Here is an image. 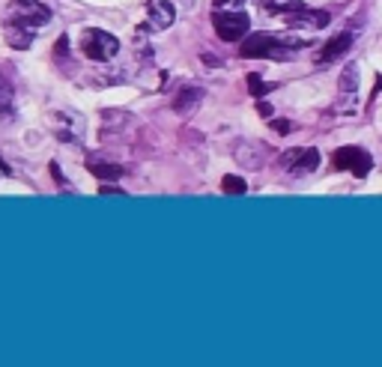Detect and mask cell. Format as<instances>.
I'll list each match as a JSON object with an SVG mask.
<instances>
[{"label": "cell", "instance_id": "6da1fadb", "mask_svg": "<svg viewBox=\"0 0 382 367\" xmlns=\"http://www.w3.org/2000/svg\"><path fill=\"white\" fill-rule=\"evenodd\" d=\"M81 51H84L87 60L108 63L120 54V39L111 36L108 30H99V27H87V30L81 33Z\"/></svg>", "mask_w": 382, "mask_h": 367}, {"label": "cell", "instance_id": "7a4b0ae2", "mask_svg": "<svg viewBox=\"0 0 382 367\" xmlns=\"http://www.w3.org/2000/svg\"><path fill=\"white\" fill-rule=\"evenodd\" d=\"M239 54L245 60H257V57H275V60H284L287 57V48L281 42V36H272V33H254L242 42Z\"/></svg>", "mask_w": 382, "mask_h": 367}, {"label": "cell", "instance_id": "3957f363", "mask_svg": "<svg viewBox=\"0 0 382 367\" xmlns=\"http://www.w3.org/2000/svg\"><path fill=\"white\" fill-rule=\"evenodd\" d=\"M332 165H334V170H350L356 179H365L370 174V167H374V158L361 147H341L332 156Z\"/></svg>", "mask_w": 382, "mask_h": 367}, {"label": "cell", "instance_id": "277c9868", "mask_svg": "<svg viewBox=\"0 0 382 367\" xmlns=\"http://www.w3.org/2000/svg\"><path fill=\"white\" fill-rule=\"evenodd\" d=\"M212 27L218 33V39L224 42H239L248 36V15L245 12H224V9H218V12H212Z\"/></svg>", "mask_w": 382, "mask_h": 367}, {"label": "cell", "instance_id": "5b68a950", "mask_svg": "<svg viewBox=\"0 0 382 367\" xmlns=\"http://www.w3.org/2000/svg\"><path fill=\"white\" fill-rule=\"evenodd\" d=\"M36 30H39V24H33V21H27V18L12 15L6 21V42L12 45V48H18V51H27L33 45Z\"/></svg>", "mask_w": 382, "mask_h": 367}, {"label": "cell", "instance_id": "8992f818", "mask_svg": "<svg viewBox=\"0 0 382 367\" xmlns=\"http://www.w3.org/2000/svg\"><path fill=\"white\" fill-rule=\"evenodd\" d=\"M51 129L60 140L66 143H81V134H84V123H81L78 114H54L51 116Z\"/></svg>", "mask_w": 382, "mask_h": 367}, {"label": "cell", "instance_id": "52a82bcc", "mask_svg": "<svg viewBox=\"0 0 382 367\" xmlns=\"http://www.w3.org/2000/svg\"><path fill=\"white\" fill-rule=\"evenodd\" d=\"M177 21V9L170 0H152L150 3V21L141 24L147 27V30H165V27H170Z\"/></svg>", "mask_w": 382, "mask_h": 367}, {"label": "cell", "instance_id": "ba28073f", "mask_svg": "<svg viewBox=\"0 0 382 367\" xmlns=\"http://www.w3.org/2000/svg\"><path fill=\"white\" fill-rule=\"evenodd\" d=\"M290 27H302V30H320V27L329 24V12L323 9H296V12L287 15Z\"/></svg>", "mask_w": 382, "mask_h": 367}, {"label": "cell", "instance_id": "9c48e42d", "mask_svg": "<svg viewBox=\"0 0 382 367\" xmlns=\"http://www.w3.org/2000/svg\"><path fill=\"white\" fill-rule=\"evenodd\" d=\"M12 15L18 18H27V21H33V24H45L51 18V9L48 6H42V3H36V0H12Z\"/></svg>", "mask_w": 382, "mask_h": 367}, {"label": "cell", "instance_id": "30bf717a", "mask_svg": "<svg viewBox=\"0 0 382 367\" xmlns=\"http://www.w3.org/2000/svg\"><path fill=\"white\" fill-rule=\"evenodd\" d=\"M352 30L347 33H341V36H334L332 42H325V48L320 51V63H334V60H341V57H347V51L352 48Z\"/></svg>", "mask_w": 382, "mask_h": 367}, {"label": "cell", "instance_id": "8fae6325", "mask_svg": "<svg viewBox=\"0 0 382 367\" xmlns=\"http://www.w3.org/2000/svg\"><path fill=\"white\" fill-rule=\"evenodd\" d=\"M200 96H203V90H200V87H183V90H179V96L174 98V111L188 116L191 111H197Z\"/></svg>", "mask_w": 382, "mask_h": 367}, {"label": "cell", "instance_id": "7c38bea8", "mask_svg": "<svg viewBox=\"0 0 382 367\" xmlns=\"http://www.w3.org/2000/svg\"><path fill=\"white\" fill-rule=\"evenodd\" d=\"M316 165H320V152L311 147V149H302V152H299L296 161L290 165V170H293L296 176H305V174H311V170H316Z\"/></svg>", "mask_w": 382, "mask_h": 367}, {"label": "cell", "instance_id": "4fadbf2b", "mask_svg": "<svg viewBox=\"0 0 382 367\" xmlns=\"http://www.w3.org/2000/svg\"><path fill=\"white\" fill-rule=\"evenodd\" d=\"M90 174L102 182H114V179L123 176V167L120 165H108V161H90Z\"/></svg>", "mask_w": 382, "mask_h": 367}, {"label": "cell", "instance_id": "5bb4252c", "mask_svg": "<svg viewBox=\"0 0 382 367\" xmlns=\"http://www.w3.org/2000/svg\"><path fill=\"white\" fill-rule=\"evenodd\" d=\"M263 9L272 15H290L296 9H302V0H263Z\"/></svg>", "mask_w": 382, "mask_h": 367}, {"label": "cell", "instance_id": "9a60e30c", "mask_svg": "<svg viewBox=\"0 0 382 367\" xmlns=\"http://www.w3.org/2000/svg\"><path fill=\"white\" fill-rule=\"evenodd\" d=\"M221 191L224 194H245V191H248V182H245V179L242 176H236V174H227L224 179H221Z\"/></svg>", "mask_w": 382, "mask_h": 367}, {"label": "cell", "instance_id": "2e32d148", "mask_svg": "<svg viewBox=\"0 0 382 367\" xmlns=\"http://www.w3.org/2000/svg\"><path fill=\"white\" fill-rule=\"evenodd\" d=\"M341 90H343V93L359 90V63H350V66L341 72Z\"/></svg>", "mask_w": 382, "mask_h": 367}, {"label": "cell", "instance_id": "e0dca14e", "mask_svg": "<svg viewBox=\"0 0 382 367\" xmlns=\"http://www.w3.org/2000/svg\"><path fill=\"white\" fill-rule=\"evenodd\" d=\"M248 90H251L254 98H263V96L269 93V90H275V84H266V81H263L257 72H251V75H248Z\"/></svg>", "mask_w": 382, "mask_h": 367}, {"label": "cell", "instance_id": "ac0fdd59", "mask_svg": "<svg viewBox=\"0 0 382 367\" xmlns=\"http://www.w3.org/2000/svg\"><path fill=\"white\" fill-rule=\"evenodd\" d=\"M12 96H15V90L9 84V78L0 75V114H6L12 107Z\"/></svg>", "mask_w": 382, "mask_h": 367}, {"label": "cell", "instance_id": "d6986e66", "mask_svg": "<svg viewBox=\"0 0 382 367\" xmlns=\"http://www.w3.org/2000/svg\"><path fill=\"white\" fill-rule=\"evenodd\" d=\"M66 48H69V39H66V36H60L57 45H54V54H57V57H66Z\"/></svg>", "mask_w": 382, "mask_h": 367}, {"label": "cell", "instance_id": "ffe728a7", "mask_svg": "<svg viewBox=\"0 0 382 367\" xmlns=\"http://www.w3.org/2000/svg\"><path fill=\"white\" fill-rule=\"evenodd\" d=\"M272 129H275L278 134H287V132H293V125H290V120H275V123H272Z\"/></svg>", "mask_w": 382, "mask_h": 367}, {"label": "cell", "instance_id": "44dd1931", "mask_svg": "<svg viewBox=\"0 0 382 367\" xmlns=\"http://www.w3.org/2000/svg\"><path fill=\"white\" fill-rule=\"evenodd\" d=\"M257 114H260V116H272V105L263 102V98H257Z\"/></svg>", "mask_w": 382, "mask_h": 367}, {"label": "cell", "instance_id": "7402d4cb", "mask_svg": "<svg viewBox=\"0 0 382 367\" xmlns=\"http://www.w3.org/2000/svg\"><path fill=\"white\" fill-rule=\"evenodd\" d=\"M99 194H105V197H114V194H125V191H120V188H114V185H102V191Z\"/></svg>", "mask_w": 382, "mask_h": 367}, {"label": "cell", "instance_id": "603a6c76", "mask_svg": "<svg viewBox=\"0 0 382 367\" xmlns=\"http://www.w3.org/2000/svg\"><path fill=\"white\" fill-rule=\"evenodd\" d=\"M215 9H224V6H233V3H242V0H212Z\"/></svg>", "mask_w": 382, "mask_h": 367}, {"label": "cell", "instance_id": "cb8c5ba5", "mask_svg": "<svg viewBox=\"0 0 382 367\" xmlns=\"http://www.w3.org/2000/svg\"><path fill=\"white\" fill-rule=\"evenodd\" d=\"M203 63H209V66H221V60H218V57H209V54H203Z\"/></svg>", "mask_w": 382, "mask_h": 367}, {"label": "cell", "instance_id": "d4e9b609", "mask_svg": "<svg viewBox=\"0 0 382 367\" xmlns=\"http://www.w3.org/2000/svg\"><path fill=\"white\" fill-rule=\"evenodd\" d=\"M379 90H382V78H379V81H376V90H374V96H376V93H379Z\"/></svg>", "mask_w": 382, "mask_h": 367}]
</instances>
